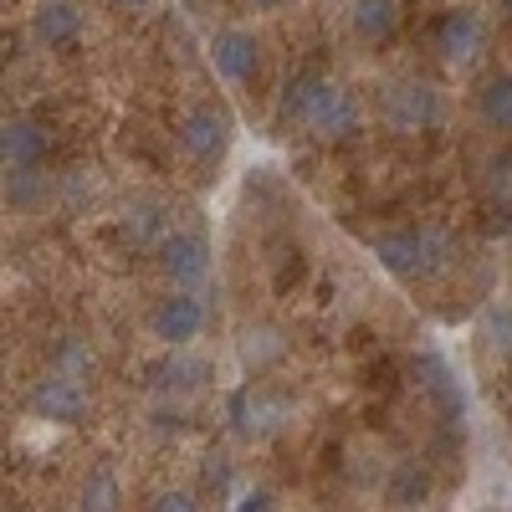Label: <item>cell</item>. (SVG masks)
<instances>
[{
  "label": "cell",
  "instance_id": "6",
  "mask_svg": "<svg viewBox=\"0 0 512 512\" xmlns=\"http://www.w3.org/2000/svg\"><path fill=\"white\" fill-rule=\"evenodd\" d=\"M175 139H180V149L195 164H216L231 149V118L216 103H190L180 113V123H175Z\"/></svg>",
  "mask_w": 512,
  "mask_h": 512
},
{
  "label": "cell",
  "instance_id": "4",
  "mask_svg": "<svg viewBox=\"0 0 512 512\" xmlns=\"http://www.w3.org/2000/svg\"><path fill=\"white\" fill-rule=\"evenodd\" d=\"M374 256H379V267L395 272V277H425L441 262V236L420 231V226H400V231H384L374 241Z\"/></svg>",
  "mask_w": 512,
  "mask_h": 512
},
{
  "label": "cell",
  "instance_id": "2",
  "mask_svg": "<svg viewBox=\"0 0 512 512\" xmlns=\"http://www.w3.org/2000/svg\"><path fill=\"white\" fill-rule=\"evenodd\" d=\"M205 323H210L205 297L175 287L169 297H159V303H154V313H149V338H154V344H164V349H190L195 338L205 333Z\"/></svg>",
  "mask_w": 512,
  "mask_h": 512
},
{
  "label": "cell",
  "instance_id": "5",
  "mask_svg": "<svg viewBox=\"0 0 512 512\" xmlns=\"http://www.w3.org/2000/svg\"><path fill=\"white\" fill-rule=\"evenodd\" d=\"M431 41H436V52H441L446 67H472L487 52V21H482L477 6H451V11L436 16Z\"/></svg>",
  "mask_w": 512,
  "mask_h": 512
},
{
  "label": "cell",
  "instance_id": "13",
  "mask_svg": "<svg viewBox=\"0 0 512 512\" xmlns=\"http://www.w3.org/2000/svg\"><path fill=\"white\" fill-rule=\"evenodd\" d=\"M384 502L395 512H415L431 502V472H425L420 461H395L390 477H384Z\"/></svg>",
  "mask_w": 512,
  "mask_h": 512
},
{
  "label": "cell",
  "instance_id": "14",
  "mask_svg": "<svg viewBox=\"0 0 512 512\" xmlns=\"http://www.w3.org/2000/svg\"><path fill=\"white\" fill-rule=\"evenodd\" d=\"M349 26L359 41L379 47V41H390L395 26H400V0H349Z\"/></svg>",
  "mask_w": 512,
  "mask_h": 512
},
{
  "label": "cell",
  "instance_id": "12",
  "mask_svg": "<svg viewBox=\"0 0 512 512\" xmlns=\"http://www.w3.org/2000/svg\"><path fill=\"white\" fill-rule=\"evenodd\" d=\"M477 118L502 139L512 134V67H492L477 82Z\"/></svg>",
  "mask_w": 512,
  "mask_h": 512
},
{
  "label": "cell",
  "instance_id": "21",
  "mask_svg": "<svg viewBox=\"0 0 512 512\" xmlns=\"http://www.w3.org/2000/svg\"><path fill=\"white\" fill-rule=\"evenodd\" d=\"M502 11H507V16H512V0H502Z\"/></svg>",
  "mask_w": 512,
  "mask_h": 512
},
{
  "label": "cell",
  "instance_id": "3",
  "mask_svg": "<svg viewBox=\"0 0 512 512\" xmlns=\"http://www.w3.org/2000/svg\"><path fill=\"white\" fill-rule=\"evenodd\" d=\"M210 67L226 88H251L256 72H262V36L251 26H221L210 36Z\"/></svg>",
  "mask_w": 512,
  "mask_h": 512
},
{
  "label": "cell",
  "instance_id": "17",
  "mask_svg": "<svg viewBox=\"0 0 512 512\" xmlns=\"http://www.w3.org/2000/svg\"><path fill=\"white\" fill-rule=\"evenodd\" d=\"M149 512H205V507H200V497H195V492L169 487V492H159V497L149 502Z\"/></svg>",
  "mask_w": 512,
  "mask_h": 512
},
{
  "label": "cell",
  "instance_id": "9",
  "mask_svg": "<svg viewBox=\"0 0 512 512\" xmlns=\"http://www.w3.org/2000/svg\"><path fill=\"white\" fill-rule=\"evenodd\" d=\"M82 31H88V16H82L77 0H36V11H31V36L41 41V47H77Z\"/></svg>",
  "mask_w": 512,
  "mask_h": 512
},
{
  "label": "cell",
  "instance_id": "18",
  "mask_svg": "<svg viewBox=\"0 0 512 512\" xmlns=\"http://www.w3.org/2000/svg\"><path fill=\"white\" fill-rule=\"evenodd\" d=\"M282 502H277V492L272 487H246L241 497H236V512H277Z\"/></svg>",
  "mask_w": 512,
  "mask_h": 512
},
{
  "label": "cell",
  "instance_id": "7",
  "mask_svg": "<svg viewBox=\"0 0 512 512\" xmlns=\"http://www.w3.org/2000/svg\"><path fill=\"white\" fill-rule=\"evenodd\" d=\"M159 272L175 282V287L195 292V287L210 277V246H205V236H195V231L164 236V241H159Z\"/></svg>",
  "mask_w": 512,
  "mask_h": 512
},
{
  "label": "cell",
  "instance_id": "10",
  "mask_svg": "<svg viewBox=\"0 0 512 512\" xmlns=\"http://www.w3.org/2000/svg\"><path fill=\"white\" fill-rule=\"evenodd\" d=\"M47 149H52V139H47V128H41L36 118H11L6 128H0V159H6L11 175H31V169H41Z\"/></svg>",
  "mask_w": 512,
  "mask_h": 512
},
{
  "label": "cell",
  "instance_id": "11",
  "mask_svg": "<svg viewBox=\"0 0 512 512\" xmlns=\"http://www.w3.org/2000/svg\"><path fill=\"white\" fill-rule=\"evenodd\" d=\"M441 118V98L436 88H425V82H400L390 93V123L405 128V134H420V128H431Z\"/></svg>",
  "mask_w": 512,
  "mask_h": 512
},
{
  "label": "cell",
  "instance_id": "15",
  "mask_svg": "<svg viewBox=\"0 0 512 512\" xmlns=\"http://www.w3.org/2000/svg\"><path fill=\"white\" fill-rule=\"evenodd\" d=\"M77 512H123V482H118L113 466H93V472L82 477Z\"/></svg>",
  "mask_w": 512,
  "mask_h": 512
},
{
  "label": "cell",
  "instance_id": "1",
  "mask_svg": "<svg viewBox=\"0 0 512 512\" xmlns=\"http://www.w3.org/2000/svg\"><path fill=\"white\" fill-rule=\"evenodd\" d=\"M282 113H287L297 128H308L313 139H323V144L354 139L359 123H364L359 98L344 88V82H333V77H323V72L292 77V82H287V98H282Z\"/></svg>",
  "mask_w": 512,
  "mask_h": 512
},
{
  "label": "cell",
  "instance_id": "19",
  "mask_svg": "<svg viewBox=\"0 0 512 512\" xmlns=\"http://www.w3.org/2000/svg\"><path fill=\"white\" fill-rule=\"evenodd\" d=\"M113 6H118V11H149L154 0H113Z\"/></svg>",
  "mask_w": 512,
  "mask_h": 512
},
{
  "label": "cell",
  "instance_id": "16",
  "mask_svg": "<svg viewBox=\"0 0 512 512\" xmlns=\"http://www.w3.org/2000/svg\"><path fill=\"white\" fill-rule=\"evenodd\" d=\"M52 374H67V379H82V374H93V349L82 344V338H62L57 354H52Z\"/></svg>",
  "mask_w": 512,
  "mask_h": 512
},
{
  "label": "cell",
  "instance_id": "20",
  "mask_svg": "<svg viewBox=\"0 0 512 512\" xmlns=\"http://www.w3.org/2000/svg\"><path fill=\"white\" fill-rule=\"evenodd\" d=\"M251 6H256V11H282L287 0H251Z\"/></svg>",
  "mask_w": 512,
  "mask_h": 512
},
{
  "label": "cell",
  "instance_id": "8",
  "mask_svg": "<svg viewBox=\"0 0 512 512\" xmlns=\"http://www.w3.org/2000/svg\"><path fill=\"white\" fill-rule=\"evenodd\" d=\"M26 410L36 420H47V425H77L82 415H88V390H82V379H67V374H47L31 390Z\"/></svg>",
  "mask_w": 512,
  "mask_h": 512
}]
</instances>
